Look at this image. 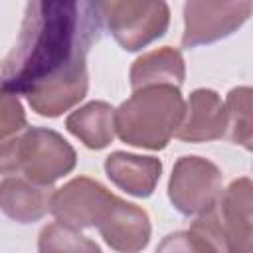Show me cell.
<instances>
[{
  "mask_svg": "<svg viewBox=\"0 0 253 253\" xmlns=\"http://www.w3.org/2000/svg\"><path fill=\"white\" fill-rule=\"evenodd\" d=\"M97 2H30L16 45L0 67V91L28 95L87 75L85 57L101 38Z\"/></svg>",
  "mask_w": 253,
  "mask_h": 253,
  "instance_id": "6da1fadb",
  "label": "cell"
},
{
  "mask_svg": "<svg viewBox=\"0 0 253 253\" xmlns=\"http://www.w3.org/2000/svg\"><path fill=\"white\" fill-rule=\"evenodd\" d=\"M113 196L115 194H111L99 182L81 176L53 192L49 211L57 217L59 223L73 229L97 227Z\"/></svg>",
  "mask_w": 253,
  "mask_h": 253,
  "instance_id": "ba28073f",
  "label": "cell"
},
{
  "mask_svg": "<svg viewBox=\"0 0 253 253\" xmlns=\"http://www.w3.org/2000/svg\"><path fill=\"white\" fill-rule=\"evenodd\" d=\"M75 150L49 128H28L20 148V170L40 186H51L57 178L75 168Z\"/></svg>",
  "mask_w": 253,
  "mask_h": 253,
  "instance_id": "8992f818",
  "label": "cell"
},
{
  "mask_svg": "<svg viewBox=\"0 0 253 253\" xmlns=\"http://www.w3.org/2000/svg\"><path fill=\"white\" fill-rule=\"evenodd\" d=\"M251 180L239 178L217 204L198 215L190 229L210 239L219 253H251Z\"/></svg>",
  "mask_w": 253,
  "mask_h": 253,
  "instance_id": "3957f363",
  "label": "cell"
},
{
  "mask_svg": "<svg viewBox=\"0 0 253 253\" xmlns=\"http://www.w3.org/2000/svg\"><path fill=\"white\" fill-rule=\"evenodd\" d=\"M97 229L101 231L105 243L119 253H138L150 239L148 213L117 196H113Z\"/></svg>",
  "mask_w": 253,
  "mask_h": 253,
  "instance_id": "9c48e42d",
  "label": "cell"
},
{
  "mask_svg": "<svg viewBox=\"0 0 253 253\" xmlns=\"http://www.w3.org/2000/svg\"><path fill=\"white\" fill-rule=\"evenodd\" d=\"M40 253H101L99 245L59 221L45 225L38 237Z\"/></svg>",
  "mask_w": 253,
  "mask_h": 253,
  "instance_id": "e0dca14e",
  "label": "cell"
},
{
  "mask_svg": "<svg viewBox=\"0 0 253 253\" xmlns=\"http://www.w3.org/2000/svg\"><path fill=\"white\" fill-rule=\"evenodd\" d=\"M223 190L219 168L200 156H182L172 168L168 198L184 215H202L210 211Z\"/></svg>",
  "mask_w": 253,
  "mask_h": 253,
  "instance_id": "5b68a950",
  "label": "cell"
},
{
  "mask_svg": "<svg viewBox=\"0 0 253 253\" xmlns=\"http://www.w3.org/2000/svg\"><path fill=\"white\" fill-rule=\"evenodd\" d=\"M89 87V77L81 75L67 81H57L43 85L32 93L26 95L30 107L42 115V117H59L73 105H77L85 95Z\"/></svg>",
  "mask_w": 253,
  "mask_h": 253,
  "instance_id": "2e32d148",
  "label": "cell"
},
{
  "mask_svg": "<svg viewBox=\"0 0 253 253\" xmlns=\"http://www.w3.org/2000/svg\"><path fill=\"white\" fill-rule=\"evenodd\" d=\"M105 172L115 186L136 198H148L160 180L162 162L152 156L113 152L105 160Z\"/></svg>",
  "mask_w": 253,
  "mask_h": 253,
  "instance_id": "7c38bea8",
  "label": "cell"
},
{
  "mask_svg": "<svg viewBox=\"0 0 253 253\" xmlns=\"http://www.w3.org/2000/svg\"><path fill=\"white\" fill-rule=\"evenodd\" d=\"M184 117V99L174 85H154L134 91L115 111V130L130 146L162 150L176 134Z\"/></svg>",
  "mask_w": 253,
  "mask_h": 253,
  "instance_id": "7a4b0ae2",
  "label": "cell"
},
{
  "mask_svg": "<svg viewBox=\"0 0 253 253\" xmlns=\"http://www.w3.org/2000/svg\"><path fill=\"white\" fill-rule=\"evenodd\" d=\"M67 130L87 148L101 150L115 136V109L105 101H93L73 111L65 121Z\"/></svg>",
  "mask_w": 253,
  "mask_h": 253,
  "instance_id": "5bb4252c",
  "label": "cell"
},
{
  "mask_svg": "<svg viewBox=\"0 0 253 253\" xmlns=\"http://www.w3.org/2000/svg\"><path fill=\"white\" fill-rule=\"evenodd\" d=\"M225 115L227 128L233 142L243 144L247 150L251 148V89L235 87L227 93L225 99Z\"/></svg>",
  "mask_w": 253,
  "mask_h": 253,
  "instance_id": "ac0fdd59",
  "label": "cell"
},
{
  "mask_svg": "<svg viewBox=\"0 0 253 253\" xmlns=\"http://www.w3.org/2000/svg\"><path fill=\"white\" fill-rule=\"evenodd\" d=\"M186 77V67L180 51L172 47L154 49L138 57L130 67V85L134 91L154 85L180 87Z\"/></svg>",
  "mask_w": 253,
  "mask_h": 253,
  "instance_id": "4fadbf2b",
  "label": "cell"
},
{
  "mask_svg": "<svg viewBox=\"0 0 253 253\" xmlns=\"http://www.w3.org/2000/svg\"><path fill=\"white\" fill-rule=\"evenodd\" d=\"M53 192L28 178L10 176L0 182V210L14 221L34 223L51 210Z\"/></svg>",
  "mask_w": 253,
  "mask_h": 253,
  "instance_id": "8fae6325",
  "label": "cell"
},
{
  "mask_svg": "<svg viewBox=\"0 0 253 253\" xmlns=\"http://www.w3.org/2000/svg\"><path fill=\"white\" fill-rule=\"evenodd\" d=\"M227 130V115L219 95L211 89H196L176 130V138L184 142H208L221 138Z\"/></svg>",
  "mask_w": 253,
  "mask_h": 253,
  "instance_id": "30bf717a",
  "label": "cell"
},
{
  "mask_svg": "<svg viewBox=\"0 0 253 253\" xmlns=\"http://www.w3.org/2000/svg\"><path fill=\"white\" fill-rule=\"evenodd\" d=\"M28 128L18 97L0 91V174L20 170V148Z\"/></svg>",
  "mask_w": 253,
  "mask_h": 253,
  "instance_id": "9a60e30c",
  "label": "cell"
},
{
  "mask_svg": "<svg viewBox=\"0 0 253 253\" xmlns=\"http://www.w3.org/2000/svg\"><path fill=\"white\" fill-rule=\"evenodd\" d=\"M251 2H188L182 47H196L233 34L251 12Z\"/></svg>",
  "mask_w": 253,
  "mask_h": 253,
  "instance_id": "52a82bcc",
  "label": "cell"
},
{
  "mask_svg": "<svg viewBox=\"0 0 253 253\" xmlns=\"http://www.w3.org/2000/svg\"><path fill=\"white\" fill-rule=\"evenodd\" d=\"M156 253H219V251L210 239H206L194 229H188L166 235L158 243Z\"/></svg>",
  "mask_w": 253,
  "mask_h": 253,
  "instance_id": "d6986e66",
  "label": "cell"
},
{
  "mask_svg": "<svg viewBox=\"0 0 253 253\" xmlns=\"http://www.w3.org/2000/svg\"><path fill=\"white\" fill-rule=\"evenodd\" d=\"M113 38L126 51H138L164 36L170 10L164 2H97Z\"/></svg>",
  "mask_w": 253,
  "mask_h": 253,
  "instance_id": "277c9868",
  "label": "cell"
}]
</instances>
